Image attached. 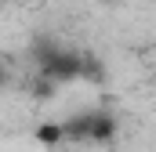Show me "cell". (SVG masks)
Listing matches in <instances>:
<instances>
[{"mask_svg":"<svg viewBox=\"0 0 156 152\" xmlns=\"http://www.w3.org/2000/svg\"><path fill=\"white\" fill-rule=\"evenodd\" d=\"M33 94H37V98H44V102H51V98L58 94V83H55V80H44V76H37V83H33Z\"/></svg>","mask_w":156,"mask_h":152,"instance_id":"4","label":"cell"},{"mask_svg":"<svg viewBox=\"0 0 156 152\" xmlns=\"http://www.w3.org/2000/svg\"><path fill=\"white\" fill-rule=\"evenodd\" d=\"M87 127H91V112H80L62 123V134H66V141H87Z\"/></svg>","mask_w":156,"mask_h":152,"instance_id":"3","label":"cell"},{"mask_svg":"<svg viewBox=\"0 0 156 152\" xmlns=\"http://www.w3.org/2000/svg\"><path fill=\"white\" fill-rule=\"evenodd\" d=\"M33 138H37V145H44V149H55V145H62V141H66L62 123H55V119H44V123H37Z\"/></svg>","mask_w":156,"mask_h":152,"instance_id":"2","label":"cell"},{"mask_svg":"<svg viewBox=\"0 0 156 152\" xmlns=\"http://www.w3.org/2000/svg\"><path fill=\"white\" fill-rule=\"evenodd\" d=\"M15 4H22V7H29V4H37V0H15Z\"/></svg>","mask_w":156,"mask_h":152,"instance_id":"5","label":"cell"},{"mask_svg":"<svg viewBox=\"0 0 156 152\" xmlns=\"http://www.w3.org/2000/svg\"><path fill=\"white\" fill-rule=\"evenodd\" d=\"M0 80H4V62H0Z\"/></svg>","mask_w":156,"mask_h":152,"instance_id":"6","label":"cell"},{"mask_svg":"<svg viewBox=\"0 0 156 152\" xmlns=\"http://www.w3.org/2000/svg\"><path fill=\"white\" fill-rule=\"evenodd\" d=\"M120 134V119L113 112H91V127H87V141H98V145H109Z\"/></svg>","mask_w":156,"mask_h":152,"instance_id":"1","label":"cell"}]
</instances>
